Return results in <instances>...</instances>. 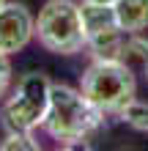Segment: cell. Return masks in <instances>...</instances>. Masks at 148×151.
<instances>
[{"label": "cell", "instance_id": "9", "mask_svg": "<svg viewBox=\"0 0 148 151\" xmlns=\"http://www.w3.org/2000/svg\"><path fill=\"white\" fill-rule=\"evenodd\" d=\"M118 118L124 121L129 129L140 132V135H148V104H145V102H137V99L129 102Z\"/></svg>", "mask_w": 148, "mask_h": 151}, {"label": "cell", "instance_id": "7", "mask_svg": "<svg viewBox=\"0 0 148 151\" xmlns=\"http://www.w3.org/2000/svg\"><path fill=\"white\" fill-rule=\"evenodd\" d=\"M112 8L126 36L148 30V0H115Z\"/></svg>", "mask_w": 148, "mask_h": 151}, {"label": "cell", "instance_id": "2", "mask_svg": "<svg viewBox=\"0 0 148 151\" xmlns=\"http://www.w3.org/2000/svg\"><path fill=\"white\" fill-rule=\"evenodd\" d=\"M80 91L104 115L118 118L126 104L137 99V74L121 58H93L82 72Z\"/></svg>", "mask_w": 148, "mask_h": 151}, {"label": "cell", "instance_id": "8", "mask_svg": "<svg viewBox=\"0 0 148 151\" xmlns=\"http://www.w3.org/2000/svg\"><path fill=\"white\" fill-rule=\"evenodd\" d=\"M121 60L148 83V39H143L140 33H129L121 47Z\"/></svg>", "mask_w": 148, "mask_h": 151}, {"label": "cell", "instance_id": "3", "mask_svg": "<svg viewBox=\"0 0 148 151\" xmlns=\"http://www.w3.org/2000/svg\"><path fill=\"white\" fill-rule=\"evenodd\" d=\"M52 80L41 72H28L6 93L0 107V124L6 132H33L47 118Z\"/></svg>", "mask_w": 148, "mask_h": 151}, {"label": "cell", "instance_id": "12", "mask_svg": "<svg viewBox=\"0 0 148 151\" xmlns=\"http://www.w3.org/2000/svg\"><path fill=\"white\" fill-rule=\"evenodd\" d=\"M85 3H115V0H85Z\"/></svg>", "mask_w": 148, "mask_h": 151}, {"label": "cell", "instance_id": "10", "mask_svg": "<svg viewBox=\"0 0 148 151\" xmlns=\"http://www.w3.org/2000/svg\"><path fill=\"white\" fill-rule=\"evenodd\" d=\"M41 143L33 137V132H6L0 140V151H39Z\"/></svg>", "mask_w": 148, "mask_h": 151}, {"label": "cell", "instance_id": "6", "mask_svg": "<svg viewBox=\"0 0 148 151\" xmlns=\"http://www.w3.org/2000/svg\"><path fill=\"white\" fill-rule=\"evenodd\" d=\"M36 39V17L25 3L6 0L0 6V52L14 55L22 52Z\"/></svg>", "mask_w": 148, "mask_h": 151}, {"label": "cell", "instance_id": "13", "mask_svg": "<svg viewBox=\"0 0 148 151\" xmlns=\"http://www.w3.org/2000/svg\"><path fill=\"white\" fill-rule=\"evenodd\" d=\"M3 3H6V0H0V6H3Z\"/></svg>", "mask_w": 148, "mask_h": 151}, {"label": "cell", "instance_id": "11", "mask_svg": "<svg viewBox=\"0 0 148 151\" xmlns=\"http://www.w3.org/2000/svg\"><path fill=\"white\" fill-rule=\"evenodd\" d=\"M11 55H6V52H0V99L11 91V80H14V69H11Z\"/></svg>", "mask_w": 148, "mask_h": 151}, {"label": "cell", "instance_id": "4", "mask_svg": "<svg viewBox=\"0 0 148 151\" xmlns=\"http://www.w3.org/2000/svg\"><path fill=\"white\" fill-rule=\"evenodd\" d=\"M36 39L52 55H77L85 50L82 11L77 0H47L36 17Z\"/></svg>", "mask_w": 148, "mask_h": 151}, {"label": "cell", "instance_id": "1", "mask_svg": "<svg viewBox=\"0 0 148 151\" xmlns=\"http://www.w3.org/2000/svg\"><path fill=\"white\" fill-rule=\"evenodd\" d=\"M102 124H104V113L80 88L52 83L47 118L41 124L52 140H58L60 146H80L82 140L96 135Z\"/></svg>", "mask_w": 148, "mask_h": 151}, {"label": "cell", "instance_id": "5", "mask_svg": "<svg viewBox=\"0 0 148 151\" xmlns=\"http://www.w3.org/2000/svg\"><path fill=\"white\" fill-rule=\"evenodd\" d=\"M82 28H85V50L93 58H121L126 33L118 25L112 3H80Z\"/></svg>", "mask_w": 148, "mask_h": 151}]
</instances>
